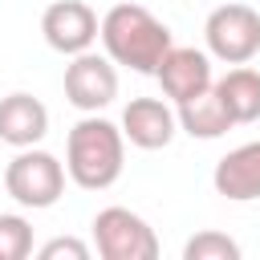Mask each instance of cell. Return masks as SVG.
Listing matches in <instances>:
<instances>
[{"instance_id":"obj_1","label":"cell","mask_w":260,"mask_h":260,"mask_svg":"<svg viewBox=\"0 0 260 260\" xmlns=\"http://www.w3.org/2000/svg\"><path fill=\"white\" fill-rule=\"evenodd\" d=\"M98 37L106 45V57L114 65L134 69V73H154L158 61L167 57V49L175 45L171 28L142 4H114L102 16Z\"/></svg>"},{"instance_id":"obj_2","label":"cell","mask_w":260,"mask_h":260,"mask_svg":"<svg viewBox=\"0 0 260 260\" xmlns=\"http://www.w3.org/2000/svg\"><path fill=\"white\" fill-rule=\"evenodd\" d=\"M122 158H126V138H122V126L98 118V114H85L73 130H69V142H65V175L85 187V191H106L118 183L122 175Z\"/></svg>"},{"instance_id":"obj_3","label":"cell","mask_w":260,"mask_h":260,"mask_svg":"<svg viewBox=\"0 0 260 260\" xmlns=\"http://www.w3.org/2000/svg\"><path fill=\"white\" fill-rule=\"evenodd\" d=\"M4 191L32 211H45L61 199L65 191V167L57 154L37 150V146H20V154L4 167Z\"/></svg>"},{"instance_id":"obj_4","label":"cell","mask_w":260,"mask_h":260,"mask_svg":"<svg viewBox=\"0 0 260 260\" xmlns=\"http://www.w3.org/2000/svg\"><path fill=\"white\" fill-rule=\"evenodd\" d=\"M207 53L223 65H248L260 53V12L252 4H219L203 24Z\"/></svg>"},{"instance_id":"obj_5","label":"cell","mask_w":260,"mask_h":260,"mask_svg":"<svg viewBox=\"0 0 260 260\" xmlns=\"http://www.w3.org/2000/svg\"><path fill=\"white\" fill-rule=\"evenodd\" d=\"M93 244L102 260H154L158 236L130 207H102L93 215Z\"/></svg>"},{"instance_id":"obj_6","label":"cell","mask_w":260,"mask_h":260,"mask_svg":"<svg viewBox=\"0 0 260 260\" xmlns=\"http://www.w3.org/2000/svg\"><path fill=\"white\" fill-rule=\"evenodd\" d=\"M65 98L69 106H77L81 114H98L118 98V69L110 57L98 53H77L65 69Z\"/></svg>"},{"instance_id":"obj_7","label":"cell","mask_w":260,"mask_h":260,"mask_svg":"<svg viewBox=\"0 0 260 260\" xmlns=\"http://www.w3.org/2000/svg\"><path fill=\"white\" fill-rule=\"evenodd\" d=\"M98 24H102L98 12H93L89 4H81V0H57V4H49L45 16H41V32H45L49 49H57V53H65V57H77V53L93 49Z\"/></svg>"},{"instance_id":"obj_8","label":"cell","mask_w":260,"mask_h":260,"mask_svg":"<svg viewBox=\"0 0 260 260\" xmlns=\"http://www.w3.org/2000/svg\"><path fill=\"white\" fill-rule=\"evenodd\" d=\"M154 77H158L162 93L179 106V102H187V98L211 89V57L199 53V49H187V45H171L167 57L158 61Z\"/></svg>"},{"instance_id":"obj_9","label":"cell","mask_w":260,"mask_h":260,"mask_svg":"<svg viewBox=\"0 0 260 260\" xmlns=\"http://www.w3.org/2000/svg\"><path fill=\"white\" fill-rule=\"evenodd\" d=\"M175 130H179V118L158 98H134L122 110V138L130 146H138V150H162V146H171Z\"/></svg>"},{"instance_id":"obj_10","label":"cell","mask_w":260,"mask_h":260,"mask_svg":"<svg viewBox=\"0 0 260 260\" xmlns=\"http://www.w3.org/2000/svg\"><path fill=\"white\" fill-rule=\"evenodd\" d=\"M211 183L223 199L232 203H248V199H260V142H244L236 150H228L215 171H211Z\"/></svg>"},{"instance_id":"obj_11","label":"cell","mask_w":260,"mask_h":260,"mask_svg":"<svg viewBox=\"0 0 260 260\" xmlns=\"http://www.w3.org/2000/svg\"><path fill=\"white\" fill-rule=\"evenodd\" d=\"M49 134V110L32 93H8L0 98V142L8 146H37Z\"/></svg>"},{"instance_id":"obj_12","label":"cell","mask_w":260,"mask_h":260,"mask_svg":"<svg viewBox=\"0 0 260 260\" xmlns=\"http://www.w3.org/2000/svg\"><path fill=\"white\" fill-rule=\"evenodd\" d=\"M175 118H179V130H187L191 138H203V142L223 138V134L236 126L232 114L223 110V102H219L215 89H203V93L179 102V114H175Z\"/></svg>"},{"instance_id":"obj_13","label":"cell","mask_w":260,"mask_h":260,"mask_svg":"<svg viewBox=\"0 0 260 260\" xmlns=\"http://www.w3.org/2000/svg\"><path fill=\"white\" fill-rule=\"evenodd\" d=\"M211 89L219 93L223 110L232 114V122H256L260 118V73L248 69V65H236L228 69L219 81H211Z\"/></svg>"},{"instance_id":"obj_14","label":"cell","mask_w":260,"mask_h":260,"mask_svg":"<svg viewBox=\"0 0 260 260\" xmlns=\"http://www.w3.org/2000/svg\"><path fill=\"white\" fill-rule=\"evenodd\" d=\"M183 260H240V244L223 232H199L183 244Z\"/></svg>"},{"instance_id":"obj_15","label":"cell","mask_w":260,"mask_h":260,"mask_svg":"<svg viewBox=\"0 0 260 260\" xmlns=\"http://www.w3.org/2000/svg\"><path fill=\"white\" fill-rule=\"evenodd\" d=\"M32 252V223L24 215H0V260H24Z\"/></svg>"},{"instance_id":"obj_16","label":"cell","mask_w":260,"mask_h":260,"mask_svg":"<svg viewBox=\"0 0 260 260\" xmlns=\"http://www.w3.org/2000/svg\"><path fill=\"white\" fill-rule=\"evenodd\" d=\"M61 256H69V260H85L89 248H85L81 240H73V236H57V240H49V244L41 248V260H61Z\"/></svg>"}]
</instances>
